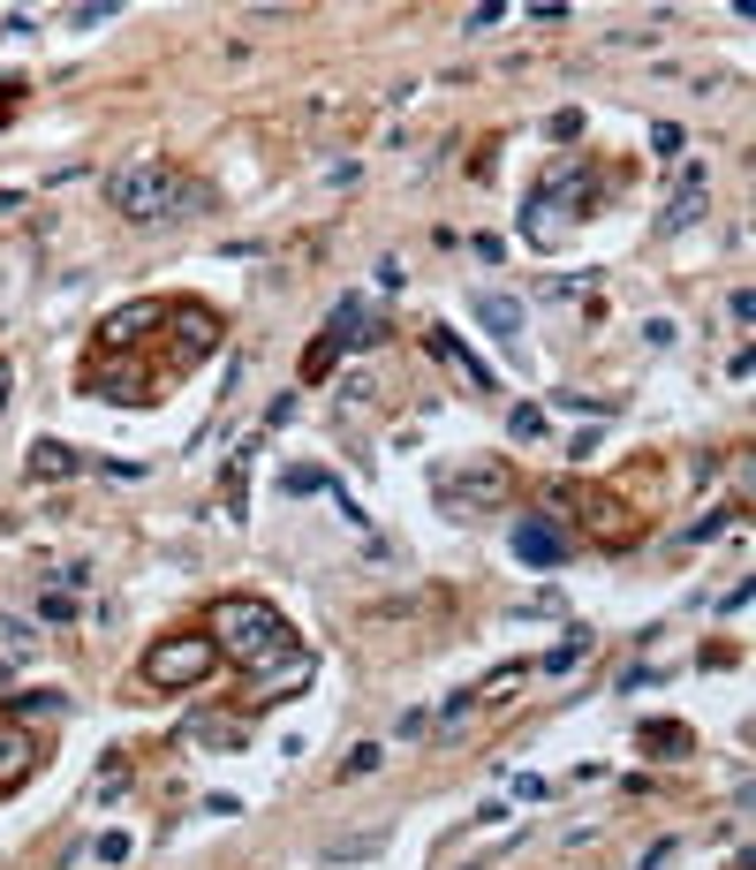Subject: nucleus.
<instances>
[{
	"label": "nucleus",
	"instance_id": "19",
	"mask_svg": "<svg viewBox=\"0 0 756 870\" xmlns=\"http://www.w3.org/2000/svg\"><path fill=\"white\" fill-rule=\"evenodd\" d=\"M280 492H288V500H310V492H334V478L303 462V470H280Z\"/></svg>",
	"mask_w": 756,
	"mask_h": 870
},
{
	"label": "nucleus",
	"instance_id": "30",
	"mask_svg": "<svg viewBox=\"0 0 756 870\" xmlns=\"http://www.w3.org/2000/svg\"><path fill=\"white\" fill-rule=\"evenodd\" d=\"M348 780H364V772H378V749H348V765H340Z\"/></svg>",
	"mask_w": 756,
	"mask_h": 870
},
{
	"label": "nucleus",
	"instance_id": "24",
	"mask_svg": "<svg viewBox=\"0 0 756 870\" xmlns=\"http://www.w3.org/2000/svg\"><path fill=\"white\" fill-rule=\"evenodd\" d=\"M39 621H53V628H61V621H76V598H69V591H45V598H39Z\"/></svg>",
	"mask_w": 756,
	"mask_h": 870
},
{
	"label": "nucleus",
	"instance_id": "31",
	"mask_svg": "<svg viewBox=\"0 0 756 870\" xmlns=\"http://www.w3.org/2000/svg\"><path fill=\"white\" fill-rule=\"evenodd\" d=\"M666 863H673V840H658V848H651V856H643L635 870H666Z\"/></svg>",
	"mask_w": 756,
	"mask_h": 870
},
{
	"label": "nucleus",
	"instance_id": "16",
	"mask_svg": "<svg viewBox=\"0 0 756 870\" xmlns=\"http://www.w3.org/2000/svg\"><path fill=\"white\" fill-rule=\"evenodd\" d=\"M182 741H205V749H243V719H190Z\"/></svg>",
	"mask_w": 756,
	"mask_h": 870
},
{
	"label": "nucleus",
	"instance_id": "14",
	"mask_svg": "<svg viewBox=\"0 0 756 870\" xmlns=\"http://www.w3.org/2000/svg\"><path fill=\"white\" fill-rule=\"evenodd\" d=\"M23 470H31V484H61V478H76V470H84V454H76V447H61V439H39Z\"/></svg>",
	"mask_w": 756,
	"mask_h": 870
},
{
	"label": "nucleus",
	"instance_id": "3",
	"mask_svg": "<svg viewBox=\"0 0 756 870\" xmlns=\"http://www.w3.org/2000/svg\"><path fill=\"white\" fill-rule=\"evenodd\" d=\"M182 197H190V182L167 167V160H122V167L106 174V205L122 219H167V213H182Z\"/></svg>",
	"mask_w": 756,
	"mask_h": 870
},
{
	"label": "nucleus",
	"instance_id": "7",
	"mask_svg": "<svg viewBox=\"0 0 756 870\" xmlns=\"http://www.w3.org/2000/svg\"><path fill=\"white\" fill-rule=\"evenodd\" d=\"M507 545H514V561H530V567H560V561H568V530L545 522V515H522Z\"/></svg>",
	"mask_w": 756,
	"mask_h": 870
},
{
	"label": "nucleus",
	"instance_id": "1",
	"mask_svg": "<svg viewBox=\"0 0 756 870\" xmlns=\"http://www.w3.org/2000/svg\"><path fill=\"white\" fill-rule=\"evenodd\" d=\"M212 652H227L235 666H251V674H273L280 658H295V628L273 598L235 591V598L212 606Z\"/></svg>",
	"mask_w": 756,
	"mask_h": 870
},
{
	"label": "nucleus",
	"instance_id": "10",
	"mask_svg": "<svg viewBox=\"0 0 756 870\" xmlns=\"http://www.w3.org/2000/svg\"><path fill=\"white\" fill-rule=\"evenodd\" d=\"M469 318H477L492 341H514V334H522V304L500 296V288H477V296H469Z\"/></svg>",
	"mask_w": 756,
	"mask_h": 870
},
{
	"label": "nucleus",
	"instance_id": "27",
	"mask_svg": "<svg viewBox=\"0 0 756 870\" xmlns=\"http://www.w3.org/2000/svg\"><path fill=\"white\" fill-rule=\"evenodd\" d=\"M681 144H688V136L673 130V122H651V152H658V160H673V152H681Z\"/></svg>",
	"mask_w": 756,
	"mask_h": 870
},
{
	"label": "nucleus",
	"instance_id": "23",
	"mask_svg": "<svg viewBox=\"0 0 756 870\" xmlns=\"http://www.w3.org/2000/svg\"><path fill=\"white\" fill-rule=\"evenodd\" d=\"M507 432H514V439H545V417L522 401V409H507Z\"/></svg>",
	"mask_w": 756,
	"mask_h": 870
},
{
	"label": "nucleus",
	"instance_id": "22",
	"mask_svg": "<svg viewBox=\"0 0 756 870\" xmlns=\"http://www.w3.org/2000/svg\"><path fill=\"white\" fill-rule=\"evenodd\" d=\"M500 23H507V8H500V0H484V8H469L462 31H469V39H484V31H500Z\"/></svg>",
	"mask_w": 756,
	"mask_h": 870
},
{
	"label": "nucleus",
	"instance_id": "2",
	"mask_svg": "<svg viewBox=\"0 0 756 870\" xmlns=\"http://www.w3.org/2000/svg\"><path fill=\"white\" fill-rule=\"evenodd\" d=\"M597 205V174H590V160H560V167L538 182V197L522 205V235L538 243V250H552V243H568V227Z\"/></svg>",
	"mask_w": 756,
	"mask_h": 870
},
{
	"label": "nucleus",
	"instance_id": "4",
	"mask_svg": "<svg viewBox=\"0 0 756 870\" xmlns=\"http://www.w3.org/2000/svg\"><path fill=\"white\" fill-rule=\"evenodd\" d=\"M378 334H386V326H371V310L356 304V296H348V304H334L326 334H318V341L303 348V387H326V379H334V364H340V348L378 341Z\"/></svg>",
	"mask_w": 756,
	"mask_h": 870
},
{
	"label": "nucleus",
	"instance_id": "26",
	"mask_svg": "<svg viewBox=\"0 0 756 870\" xmlns=\"http://www.w3.org/2000/svg\"><path fill=\"white\" fill-rule=\"evenodd\" d=\"M91 856H99V863H129V832H99Z\"/></svg>",
	"mask_w": 756,
	"mask_h": 870
},
{
	"label": "nucleus",
	"instance_id": "20",
	"mask_svg": "<svg viewBox=\"0 0 756 870\" xmlns=\"http://www.w3.org/2000/svg\"><path fill=\"white\" fill-rule=\"evenodd\" d=\"M39 712H45V719H61V712H69V696H61V689H45V696H16V719H39Z\"/></svg>",
	"mask_w": 756,
	"mask_h": 870
},
{
	"label": "nucleus",
	"instance_id": "11",
	"mask_svg": "<svg viewBox=\"0 0 756 870\" xmlns=\"http://www.w3.org/2000/svg\"><path fill=\"white\" fill-rule=\"evenodd\" d=\"M31 765H39V741L23 735L16 719H0V795H8V787H23V780H31Z\"/></svg>",
	"mask_w": 756,
	"mask_h": 870
},
{
	"label": "nucleus",
	"instance_id": "9",
	"mask_svg": "<svg viewBox=\"0 0 756 870\" xmlns=\"http://www.w3.org/2000/svg\"><path fill=\"white\" fill-rule=\"evenodd\" d=\"M91 393H106V401H122V409H144V401H152V379H144L136 364H122V356H106V364L91 371Z\"/></svg>",
	"mask_w": 756,
	"mask_h": 870
},
{
	"label": "nucleus",
	"instance_id": "18",
	"mask_svg": "<svg viewBox=\"0 0 756 870\" xmlns=\"http://www.w3.org/2000/svg\"><path fill=\"white\" fill-rule=\"evenodd\" d=\"M583 652H590V628H568V644H552V652L538 658V674H568Z\"/></svg>",
	"mask_w": 756,
	"mask_h": 870
},
{
	"label": "nucleus",
	"instance_id": "6",
	"mask_svg": "<svg viewBox=\"0 0 756 870\" xmlns=\"http://www.w3.org/2000/svg\"><path fill=\"white\" fill-rule=\"evenodd\" d=\"M439 500H447V508H507V500H514V470H507V462L447 470V478H439Z\"/></svg>",
	"mask_w": 756,
	"mask_h": 870
},
{
	"label": "nucleus",
	"instance_id": "8",
	"mask_svg": "<svg viewBox=\"0 0 756 870\" xmlns=\"http://www.w3.org/2000/svg\"><path fill=\"white\" fill-rule=\"evenodd\" d=\"M167 318V304H122V310H106V326H99V341H106V356H122V348H136L152 326Z\"/></svg>",
	"mask_w": 756,
	"mask_h": 870
},
{
	"label": "nucleus",
	"instance_id": "15",
	"mask_svg": "<svg viewBox=\"0 0 756 870\" xmlns=\"http://www.w3.org/2000/svg\"><path fill=\"white\" fill-rule=\"evenodd\" d=\"M688 219H704V167H688V174H681L673 205L658 213V235H673V227H688Z\"/></svg>",
	"mask_w": 756,
	"mask_h": 870
},
{
	"label": "nucleus",
	"instance_id": "5",
	"mask_svg": "<svg viewBox=\"0 0 756 870\" xmlns=\"http://www.w3.org/2000/svg\"><path fill=\"white\" fill-rule=\"evenodd\" d=\"M212 666H219L212 636H167V644L144 652V682L152 689H197V682H212Z\"/></svg>",
	"mask_w": 756,
	"mask_h": 870
},
{
	"label": "nucleus",
	"instance_id": "25",
	"mask_svg": "<svg viewBox=\"0 0 756 870\" xmlns=\"http://www.w3.org/2000/svg\"><path fill=\"white\" fill-rule=\"evenodd\" d=\"M726 522H734L726 508H712V515H696V522H688V545H712V538L726 530Z\"/></svg>",
	"mask_w": 756,
	"mask_h": 870
},
{
	"label": "nucleus",
	"instance_id": "33",
	"mask_svg": "<svg viewBox=\"0 0 756 870\" xmlns=\"http://www.w3.org/2000/svg\"><path fill=\"white\" fill-rule=\"evenodd\" d=\"M0 682H8V658H0Z\"/></svg>",
	"mask_w": 756,
	"mask_h": 870
},
{
	"label": "nucleus",
	"instance_id": "28",
	"mask_svg": "<svg viewBox=\"0 0 756 870\" xmlns=\"http://www.w3.org/2000/svg\"><path fill=\"white\" fill-rule=\"evenodd\" d=\"M53 583H61L69 598H76V591H84V583H91V567H84V561H61V567H53Z\"/></svg>",
	"mask_w": 756,
	"mask_h": 870
},
{
	"label": "nucleus",
	"instance_id": "12",
	"mask_svg": "<svg viewBox=\"0 0 756 870\" xmlns=\"http://www.w3.org/2000/svg\"><path fill=\"white\" fill-rule=\"evenodd\" d=\"M174 334H182V364H197V356L219 348V318H212L205 304H182L174 310Z\"/></svg>",
	"mask_w": 756,
	"mask_h": 870
},
{
	"label": "nucleus",
	"instance_id": "21",
	"mask_svg": "<svg viewBox=\"0 0 756 870\" xmlns=\"http://www.w3.org/2000/svg\"><path fill=\"white\" fill-rule=\"evenodd\" d=\"M469 712H477V696H447V712H439V735H462V727H469Z\"/></svg>",
	"mask_w": 756,
	"mask_h": 870
},
{
	"label": "nucleus",
	"instance_id": "32",
	"mask_svg": "<svg viewBox=\"0 0 756 870\" xmlns=\"http://www.w3.org/2000/svg\"><path fill=\"white\" fill-rule=\"evenodd\" d=\"M0 409H8V364H0Z\"/></svg>",
	"mask_w": 756,
	"mask_h": 870
},
{
	"label": "nucleus",
	"instance_id": "17",
	"mask_svg": "<svg viewBox=\"0 0 756 870\" xmlns=\"http://www.w3.org/2000/svg\"><path fill=\"white\" fill-rule=\"evenodd\" d=\"M688 727H681V719H658V727H643V749H651V757H688Z\"/></svg>",
	"mask_w": 756,
	"mask_h": 870
},
{
	"label": "nucleus",
	"instance_id": "29",
	"mask_svg": "<svg viewBox=\"0 0 756 870\" xmlns=\"http://www.w3.org/2000/svg\"><path fill=\"white\" fill-rule=\"evenodd\" d=\"M726 318H734V326H749V318H756V296H749V288H734V296H726Z\"/></svg>",
	"mask_w": 756,
	"mask_h": 870
},
{
	"label": "nucleus",
	"instance_id": "13",
	"mask_svg": "<svg viewBox=\"0 0 756 870\" xmlns=\"http://www.w3.org/2000/svg\"><path fill=\"white\" fill-rule=\"evenodd\" d=\"M431 356H447V364L462 371V387H469V393H500V379H492V371H484V364H477V356H469V348L454 341L447 326H431Z\"/></svg>",
	"mask_w": 756,
	"mask_h": 870
}]
</instances>
